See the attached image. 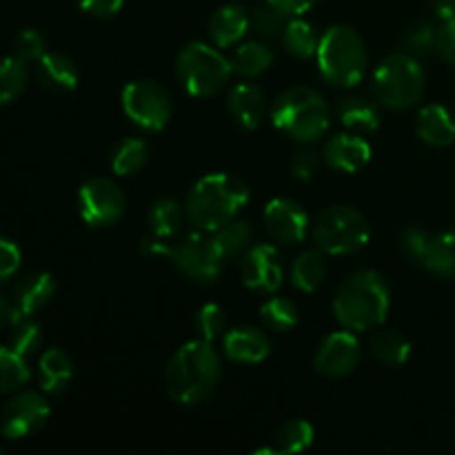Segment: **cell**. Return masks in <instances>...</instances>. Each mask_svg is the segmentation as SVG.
Returning a JSON list of instances; mask_svg holds the SVG:
<instances>
[{"label": "cell", "mask_w": 455, "mask_h": 455, "mask_svg": "<svg viewBox=\"0 0 455 455\" xmlns=\"http://www.w3.org/2000/svg\"><path fill=\"white\" fill-rule=\"evenodd\" d=\"M222 376V360L212 342L189 340L173 351L164 369V387L173 403L196 407L216 391Z\"/></svg>", "instance_id": "obj_1"}, {"label": "cell", "mask_w": 455, "mask_h": 455, "mask_svg": "<svg viewBox=\"0 0 455 455\" xmlns=\"http://www.w3.org/2000/svg\"><path fill=\"white\" fill-rule=\"evenodd\" d=\"M249 200V187L243 178L231 173H207L187 194L185 212L191 225L200 231L220 229L222 225L238 218Z\"/></svg>", "instance_id": "obj_2"}, {"label": "cell", "mask_w": 455, "mask_h": 455, "mask_svg": "<svg viewBox=\"0 0 455 455\" xmlns=\"http://www.w3.org/2000/svg\"><path fill=\"white\" fill-rule=\"evenodd\" d=\"M391 305L389 283L382 274L363 269L351 274L338 287L333 298V314L345 329L369 331L387 320Z\"/></svg>", "instance_id": "obj_3"}, {"label": "cell", "mask_w": 455, "mask_h": 455, "mask_svg": "<svg viewBox=\"0 0 455 455\" xmlns=\"http://www.w3.org/2000/svg\"><path fill=\"white\" fill-rule=\"evenodd\" d=\"M318 71L333 87H355L364 78L369 67V53L364 40L347 25H333L320 36Z\"/></svg>", "instance_id": "obj_4"}, {"label": "cell", "mask_w": 455, "mask_h": 455, "mask_svg": "<svg viewBox=\"0 0 455 455\" xmlns=\"http://www.w3.org/2000/svg\"><path fill=\"white\" fill-rule=\"evenodd\" d=\"M271 120L293 140L309 145L329 132L331 109L315 89L291 87L275 98L271 107Z\"/></svg>", "instance_id": "obj_5"}, {"label": "cell", "mask_w": 455, "mask_h": 455, "mask_svg": "<svg viewBox=\"0 0 455 455\" xmlns=\"http://www.w3.org/2000/svg\"><path fill=\"white\" fill-rule=\"evenodd\" d=\"M425 69L418 58L407 52L387 56L371 76L373 98L378 100V105L394 111L416 107L425 96Z\"/></svg>", "instance_id": "obj_6"}, {"label": "cell", "mask_w": 455, "mask_h": 455, "mask_svg": "<svg viewBox=\"0 0 455 455\" xmlns=\"http://www.w3.org/2000/svg\"><path fill=\"white\" fill-rule=\"evenodd\" d=\"M176 74L189 96L212 98L227 87L234 69L229 58L222 56L220 47L196 40L185 44L178 53Z\"/></svg>", "instance_id": "obj_7"}, {"label": "cell", "mask_w": 455, "mask_h": 455, "mask_svg": "<svg viewBox=\"0 0 455 455\" xmlns=\"http://www.w3.org/2000/svg\"><path fill=\"white\" fill-rule=\"evenodd\" d=\"M369 222L349 204L327 207L314 222V243L327 256H351L369 243Z\"/></svg>", "instance_id": "obj_8"}, {"label": "cell", "mask_w": 455, "mask_h": 455, "mask_svg": "<svg viewBox=\"0 0 455 455\" xmlns=\"http://www.w3.org/2000/svg\"><path fill=\"white\" fill-rule=\"evenodd\" d=\"M167 258L187 280L198 284L216 283L225 262L213 235L200 229L169 240Z\"/></svg>", "instance_id": "obj_9"}, {"label": "cell", "mask_w": 455, "mask_h": 455, "mask_svg": "<svg viewBox=\"0 0 455 455\" xmlns=\"http://www.w3.org/2000/svg\"><path fill=\"white\" fill-rule=\"evenodd\" d=\"M123 109L145 132H163L172 118V96L154 80H133L123 89Z\"/></svg>", "instance_id": "obj_10"}, {"label": "cell", "mask_w": 455, "mask_h": 455, "mask_svg": "<svg viewBox=\"0 0 455 455\" xmlns=\"http://www.w3.org/2000/svg\"><path fill=\"white\" fill-rule=\"evenodd\" d=\"M127 209V198L118 182L109 178H92L78 191L80 218L89 227H114Z\"/></svg>", "instance_id": "obj_11"}, {"label": "cell", "mask_w": 455, "mask_h": 455, "mask_svg": "<svg viewBox=\"0 0 455 455\" xmlns=\"http://www.w3.org/2000/svg\"><path fill=\"white\" fill-rule=\"evenodd\" d=\"M52 407L38 391H18L3 409V434L9 440H20L36 434L49 420Z\"/></svg>", "instance_id": "obj_12"}, {"label": "cell", "mask_w": 455, "mask_h": 455, "mask_svg": "<svg viewBox=\"0 0 455 455\" xmlns=\"http://www.w3.org/2000/svg\"><path fill=\"white\" fill-rule=\"evenodd\" d=\"M363 349L351 329L345 331H333L320 342L314 358V369L320 376L327 378H345L360 364Z\"/></svg>", "instance_id": "obj_13"}, {"label": "cell", "mask_w": 455, "mask_h": 455, "mask_svg": "<svg viewBox=\"0 0 455 455\" xmlns=\"http://www.w3.org/2000/svg\"><path fill=\"white\" fill-rule=\"evenodd\" d=\"M243 284L251 291L275 293L283 284V262L274 244H253L243 253Z\"/></svg>", "instance_id": "obj_14"}, {"label": "cell", "mask_w": 455, "mask_h": 455, "mask_svg": "<svg viewBox=\"0 0 455 455\" xmlns=\"http://www.w3.org/2000/svg\"><path fill=\"white\" fill-rule=\"evenodd\" d=\"M265 227L274 243L291 247L305 240L309 231V216L293 198H274L265 207Z\"/></svg>", "instance_id": "obj_15"}, {"label": "cell", "mask_w": 455, "mask_h": 455, "mask_svg": "<svg viewBox=\"0 0 455 455\" xmlns=\"http://www.w3.org/2000/svg\"><path fill=\"white\" fill-rule=\"evenodd\" d=\"M323 163L340 173H355L371 160V145L358 133H338L324 142Z\"/></svg>", "instance_id": "obj_16"}, {"label": "cell", "mask_w": 455, "mask_h": 455, "mask_svg": "<svg viewBox=\"0 0 455 455\" xmlns=\"http://www.w3.org/2000/svg\"><path fill=\"white\" fill-rule=\"evenodd\" d=\"M227 109L240 127L253 132L267 118V98L258 84L238 83L227 96Z\"/></svg>", "instance_id": "obj_17"}, {"label": "cell", "mask_w": 455, "mask_h": 455, "mask_svg": "<svg viewBox=\"0 0 455 455\" xmlns=\"http://www.w3.org/2000/svg\"><path fill=\"white\" fill-rule=\"evenodd\" d=\"M249 29H251V13H247V9L240 4H225L209 18V36H212L213 44L220 49H229L243 43Z\"/></svg>", "instance_id": "obj_18"}, {"label": "cell", "mask_w": 455, "mask_h": 455, "mask_svg": "<svg viewBox=\"0 0 455 455\" xmlns=\"http://www.w3.org/2000/svg\"><path fill=\"white\" fill-rule=\"evenodd\" d=\"M269 338L262 329L249 327H235L227 331L225 336V355L238 364H258L269 355Z\"/></svg>", "instance_id": "obj_19"}, {"label": "cell", "mask_w": 455, "mask_h": 455, "mask_svg": "<svg viewBox=\"0 0 455 455\" xmlns=\"http://www.w3.org/2000/svg\"><path fill=\"white\" fill-rule=\"evenodd\" d=\"M416 133L425 145L444 149L455 142V118L447 107L427 105L416 118Z\"/></svg>", "instance_id": "obj_20"}, {"label": "cell", "mask_w": 455, "mask_h": 455, "mask_svg": "<svg viewBox=\"0 0 455 455\" xmlns=\"http://www.w3.org/2000/svg\"><path fill=\"white\" fill-rule=\"evenodd\" d=\"M36 76H38L40 84L49 92L56 93H69L78 87V67L71 58H67L65 53L47 52L36 65Z\"/></svg>", "instance_id": "obj_21"}, {"label": "cell", "mask_w": 455, "mask_h": 455, "mask_svg": "<svg viewBox=\"0 0 455 455\" xmlns=\"http://www.w3.org/2000/svg\"><path fill=\"white\" fill-rule=\"evenodd\" d=\"M53 296H56V280L47 271L25 275V278L13 284L12 291V300L16 302L25 318L43 309Z\"/></svg>", "instance_id": "obj_22"}, {"label": "cell", "mask_w": 455, "mask_h": 455, "mask_svg": "<svg viewBox=\"0 0 455 455\" xmlns=\"http://www.w3.org/2000/svg\"><path fill=\"white\" fill-rule=\"evenodd\" d=\"M74 378V363L58 347L44 351L38 360V380L44 394H62Z\"/></svg>", "instance_id": "obj_23"}, {"label": "cell", "mask_w": 455, "mask_h": 455, "mask_svg": "<svg viewBox=\"0 0 455 455\" xmlns=\"http://www.w3.org/2000/svg\"><path fill=\"white\" fill-rule=\"evenodd\" d=\"M314 438H315V431L309 420H289L275 431L274 443L256 453H269V455L302 453L314 444Z\"/></svg>", "instance_id": "obj_24"}, {"label": "cell", "mask_w": 455, "mask_h": 455, "mask_svg": "<svg viewBox=\"0 0 455 455\" xmlns=\"http://www.w3.org/2000/svg\"><path fill=\"white\" fill-rule=\"evenodd\" d=\"M271 65H274V52L269 44L260 43V40L240 43L231 56V69L240 78H256V76L265 74Z\"/></svg>", "instance_id": "obj_25"}, {"label": "cell", "mask_w": 455, "mask_h": 455, "mask_svg": "<svg viewBox=\"0 0 455 455\" xmlns=\"http://www.w3.org/2000/svg\"><path fill=\"white\" fill-rule=\"evenodd\" d=\"M327 253L315 249H307L293 260L291 265V283L298 291L314 293L327 278Z\"/></svg>", "instance_id": "obj_26"}, {"label": "cell", "mask_w": 455, "mask_h": 455, "mask_svg": "<svg viewBox=\"0 0 455 455\" xmlns=\"http://www.w3.org/2000/svg\"><path fill=\"white\" fill-rule=\"evenodd\" d=\"M338 116L347 129L371 133L380 127V111L363 96H345L338 102Z\"/></svg>", "instance_id": "obj_27"}, {"label": "cell", "mask_w": 455, "mask_h": 455, "mask_svg": "<svg viewBox=\"0 0 455 455\" xmlns=\"http://www.w3.org/2000/svg\"><path fill=\"white\" fill-rule=\"evenodd\" d=\"M369 351H371V355L380 364H387V367H403L409 360V355H411V342L403 333L382 329V331H376L371 336Z\"/></svg>", "instance_id": "obj_28"}, {"label": "cell", "mask_w": 455, "mask_h": 455, "mask_svg": "<svg viewBox=\"0 0 455 455\" xmlns=\"http://www.w3.org/2000/svg\"><path fill=\"white\" fill-rule=\"evenodd\" d=\"M422 267L440 278H455V227L431 235Z\"/></svg>", "instance_id": "obj_29"}, {"label": "cell", "mask_w": 455, "mask_h": 455, "mask_svg": "<svg viewBox=\"0 0 455 455\" xmlns=\"http://www.w3.org/2000/svg\"><path fill=\"white\" fill-rule=\"evenodd\" d=\"M149 229L151 235L160 240H173L182 229L185 222V213L182 207L172 198H160L151 204L149 209Z\"/></svg>", "instance_id": "obj_30"}, {"label": "cell", "mask_w": 455, "mask_h": 455, "mask_svg": "<svg viewBox=\"0 0 455 455\" xmlns=\"http://www.w3.org/2000/svg\"><path fill=\"white\" fill-rule=\"evenodd\" d=\"M283 43H284V49H287L293 58L307 60V58H314L315 53H318L320 36L318 31L314 29L311 22L302 20V18L298 16V18H291V20L284 25Z\"/></svg>", "instance_id": "obj_31"}, {"label": "cell", "mask_w": 455, "mask_h": 455, "mask_svg": "<svg viewBox=\"0 0 455 455\" xmlns=\"http://www.w3.org/2000/svg\"><path fill=\"white\" fill-rule=\"evenodd\" d=\"M149 158V147L142 138H123L111 151V169L118 176H133L140 172Z\"/></svg>", "instance_id": "obj_32"}, {"label": "cell", "mask_w": 455, "mask_h": 455, "mask_svg": "<svg viewBox=\"0 0 455 455\" xmlns=\"http://www.w3.org/2000/svg\"><path fill=\"white\" fill-rule=\"evenodd\" d=\"M212 235L213 240H216L218 249H220L222 258L227 260V258L240 256V253H244L249 247H251L253 229H251V222L234 218V220L222 225L218 231H213Z\"/></svg>", "instance_id": "obj_33"}, {"label": "cell", "mask_w": 455, "mask_h": 455, "mask_svg": "<svg viewBox=\"0 0 455 455\" xmlns=\"http://www.w3.org/2000/svg\"><path fill=\"white\" fill-rule=\"evenodd\" d=\"M260 320L271 331H291L300 323V314L293 300L284 296H274L260 307Z\"/></svg>", "instance_id": "obj_34"}, {"label": "cell", "mask_w": 455, "mask_h": 455, "mask_svg": "<svg viewBox=\"0 0 455 455\" xmlns=\"http://www.w3.org/2000/svg\"><path fill=\"white\" fill-rule=\"evenodd\" d=\"M31 380V371L27 367V358L12 347L4 345L0 349V389L3 394H12L25 387Z\"/></svg>", "instance_id": "obj_35"}, {"label": "cell", "mask_w": 455, "mask_h": 455, "mask_svg": "<svg viewBox=\"0 0 455 455\" xmlns=\"http://www.w3.org/2000/svg\"><path fill=\"white\" fill-rule=\"evenodd\" d=\"M29 62L22 60V58L9 53L3 62V69H0V100L3 105L18 100L22 92L27 87V80H29V69H27Z\"/></svg>", "instance_id": "obj_36"}, {"label": "cell", "mask_w": 455, "mask_h": 455, "mask_svg": "<svg viewBox=\"0 0 455 455\" xmlns=\"http://www.w3.org/2000/svg\"><path fill=\"white\" fill-rule=\"evenodd\" d=\"M194 324L196 331H198V336L203 338V340H216V338L227 329L225 309H222L220 305H216V302H207V305H203L198 309Z\"/></svg>", "instance_id": "obj_37"}, {"label": "cell", "mask_w": 455, "mask_h": 455, "mask_svg": "<svg viewBox=\"0 0 455 455\" xmlns=\"http://www.w3.org/2000/svg\"><path fill=\"white\" fill-rule=\"evenodd\" d=\"M40 342H43V331H40V324L34 323V320L22 318L16 327L9 329L7 347H12L13 351L22 354L25 358L38 349Z\"/></svg>", "instance_id": "obj_38"}, {"label": "cell", "mask_w": 455, "mask_h": 455, "mask_svg": "<svg viewBox=\"0 0 455 455\" xmlns=\"http://www.w3.org/2000/svg\"><path fill=\"white\" fill-rule=\"evenodd\" d=\"M284 13H280L274 4L265 3V4H258L256 9L251 12V31L262 40H269L274 36L283 34V20H284Z\"/></svg>", "instance_id": "obj_39"}, {"label": "cell", "mask_w": 455, "mask_h": 455, "mask_svg": "<svg viewBox=\"0 0 455 455\" xmlns=\"http://www.w3.org/2000/svg\"><path fill=\"white\" fill-rule=\"evenodd\" d=\"M438 47V29L429 22H418L416 27L407 31L404 36V49L411 56H427V53H434Z\"/></svg>", "instance_id": "obj_40"}, {"label": "cell", "mask_w": 455, "mask_h": 455, "mask_svg": "<svg viewBox=\"0 0 455 455\" xmlns=\"http://www.w3.org/2000/svg\"><path fill=\"white\" fill-rule=\"evenodd\" d=\"M12 53L13 56L22 58L27 62H38L40 58L47 53V43H44V36L38 29H22L18 31L16 38L12 43Z\"/></svg>", "instance_id": "obj_41"}, {"label": "cell", "mask_w": 455, "mask_h": 455, "mask_svg": "<svg viewBox=\"0 0 455 455\" xmlns=\"http://www.w3.org/2000/svg\"><path fill=\"white\" fill-rule=\"evenodd\" d=\"M431 243V234L429 231L420 229V227H407V229L400 234V251H403L404 258H409L411 262H420L425 260L427 247Z\"/></svg>", "instance_id": "obj_42"}, {"label": "cell", "mask_w": 455, "mask_h": 455, "mask_svg": "<svg viewBox=\"0 0 455 455\" xmlns=\"http://www.w3.org/2000/svg\"><path fill=\"white\" fill-rule=\"evenodd\" d=\"M320 163H323V156H318L315 151L305 149V151H298L291 160V173L296 180H311V178L318 173Z\"/></svg>", "instance_id": "obj_43"}, {"label": "cell", "mask_w": 455, "mask_h": 455, "mask_svg": "<svg viewBox=\"0 0 455 455\" xmlns=\"http://www.w3.org/2000/svg\"><path fill=\"white\" fill-rule=\"evenodd\" d=\"M435 53L444 62L455 67V18L444 20L443 27H438V47H435Z\"/></svg>", "instance_id": "obj_44"}, {"label": "cell", "mask_w": 455, "mask_h": 455, "mask_svg": "<svg viewBox=\"0 0 455 455\" xmlns=\"http://www.w3.org/2000/svg\"><path fill=\"white\" fill-rule=\"evenodd\" d=\"M20 249L16 243H12L9 238H4L0 243V278L9 280L20 267Z\"/></svg>", "instance_id": "obj_45"}, {"label": "cell", "mask_w": 455, "mask_h": 455, "mask_svg": "<svg viewBox=\"0 0 455 455\" xmlns=\"http://www.w3.org/2000/svg\"><path fill=\"white\" fill-rule=\"evenodd\" d=\"M76 4L93 18H111L123 9L124 0H76Z\"/></svg>", "instance_id": "obj_46"}, {"label": "cell", "mask_w": 455, "mask_h": 455, "mask_svg": "<svg viewBox=\"0 0 455 455\" xmlns=\"http://www.w3.org/2000/svg\"><path fill=\"white\" fill-rule=\"evenodd\" d=\"M269 4H274L280 13H284L287 18H298L302 13L309 12L318 0H267Z\"/></svg>", "instance_id": "obj_47"}, {"label": "cell", "mask_w": 455, "mask_h": 455, "mask_svg": "<svg viewBox=\"0 0 455 455\" xmlns=\"http://www.w3.org/2000/svg\"><path fill=\"white\" fill-rule=\"evenodd\" d=\"M22 318H25V315H22V311L18 309V305L12 300V298L9 296L0 298V323H3L4 329L16 327Z\"/></svg>", "instance_id": "obj_48"}, {"label": "cell", "mask_w": 455, "mask_h": 455, "mask_svg": "<svg viewBox=\"0 0 455 455\" xmlns=\"http://www.w3.org/2000/svg\"><path fill=\"white\" fill-rule=\"evenodd\" d=\"M434 9L443 20L455 18V0H434Z\"/></svg>", "instance_id": "obj_49"}]
</instances>
